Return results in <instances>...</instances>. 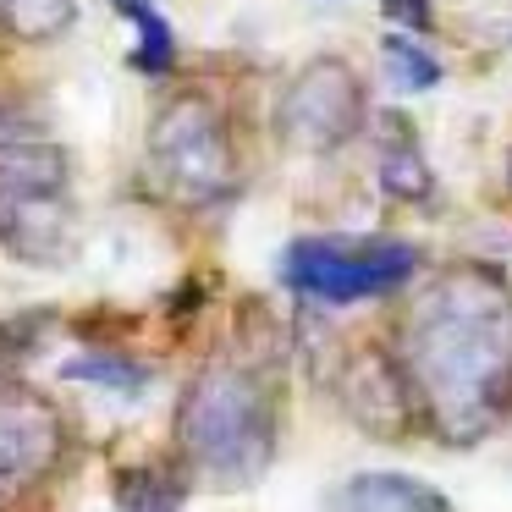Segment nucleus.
<instances>
[{
    "label": "nucleus",
    "mask_w": 512,
    "mask_h": 512,
    "mask_svg": "<svg viewBox=\"0 0 512 512\" xmlns=\"http://www.w3.org/2000/svg\"><path fill=\"white\" fill-rule=\"evenodd\" d=\"M408 364L452 435H474L512 391V303L479 281H446L408 325Z\"/></svg>",
    "instance_id": "nucleus-1"
},
{
    "label": "nucleus",
    "mask_w": 512,
    "mask_h": 512,
    "mask_svg": "<svg viewBox=\"0 0 512 512\" xmlns=\"http://www.w3.org/2000/svg\"><path fill=\"white\" fill-rule=\"evenodd\" d=\"M0 248L23 265H67L78 254V210L67 193V155L45 138L0 149Z\"/></svg>",
    "instance_id": "nucleus-2"
},
{
    "label": "nucleus",
    "mask_w": 512,
    "mask_h": 512,
    "mask_svg": "<svg viewBox=\"0 0 512 512\" xmlns=\"http://www.w3.org/2000/svg\"><path fill=\"white\" fill-rule=\"evenodd\" d=\"M270 435V397L237 369H210L182 402V441L226 485H248L270 463Z\"/></svg>",
    "instance_id": "nucleus-3"
},
{
    "label": "nucleus",
    "mask_w": 512,
    "mask_h": 512,
    "mask_svg": "<svg viewBox=\"0 0 512 512\" xmlns=\"http://www.w3.org/2000/svg\"><path fill=\"white\" fill-rule=\"evenodd\" d=\"M419 254L391 237H303L287 248V281L320 303H358L397 292Z\"/></svg>",
    "instance_id": "nucleus-4"
},
{
    "label": "nucleus",
    "mask_w": 512,
    "mask_h": 512,
    "mask_svg": "<svg viewBox=\"0 0 512 512\" xmlns=\"http://www.w3.org/2000/svg\"><path fill=\"white\" fill-rule=\"evenodd\" d=\"M149 149H155L160 177L177 193H188V199H221V193L232 188V144H226L221 116L204 100L166 105L160 122H155Z\"/></svg>",
    "instance_id": "nucleus-5"
},
{
    "label": "nucleus",
    "mask_w": 512,
    "mask_h": 512,
    "mask_svg": "<svg viewBox=\"0 0 512 512\" xmlns=\"http://www.w3.org/2000/svg\"><path fill=\"white\" fill-rule=\"evenodd\" d=\"M358 122H364V89H358V78L342 61L309 67L287 89V105H281L287 138L292 144H309V149H336L342 138L358 133Z\"/></svg>",
    "instance_id": "nucleus-6"
},
{
    "label": "nucleus",
    "mask_w": 512,
    "mask_h": 512,
    "mask_svg": "<svg viewBox=\"0 0 512 512\" xmlns=\"http://www.w3.org/2000/svg\"><path fill=\"white\" fill-rule=\"evenodd\" d=\"M61 419L23 386H0V496L28 490L56 468Z\"/></svg>",
    "instance_id": "nucleus-7"
},
{
    "label": "nucleus",
    "mask_w": 512,
    "mask_h": 512,
    "mask_svg": "<svg viewBox=\"0 0 512 512\" xmlns=\"http://www.w3.org/2000/svg\"><path fill=\"white\" fill-rule=\"evenodd\" d=\"M336 507H369V512H446V496L441 490H430L424 479H413V474H358V479H347L342 490H336Z\"/></svg>",
    "instance_id": "nucleus-8"
},
{
    "label": "nucleus",
    "mask_w": 512,
    "mask_h": 512,
    "mask_svg": "<svg viewBox=\"0 0 512 512\" xmlns=\"http://www.w3.org/2000/svg\"><path fill=\"white\" fill-rule=\"evenodd\" d=\"M111 6L138 28V56H133L138 72H149V78L171 72V61H177V39H171V23L160 17L155 0H111Z\"/></svg>",
    "instance_id": "nucleus-9"
},
{
    "label": "nucleus",
    "mask_w": 512,
    "mask_h": 512,
    "mask_svg": "<svg viewBox=\"0 0 512 512\" xmlns=\"http://www.w3.org/2000/svg\"><path fill=\"white\" fill-rule=\"evenodd\" d=\"M380 67H386V78L397 83V89H413V94L441 83V61L424 45H413L408 34H391L386 45H380Z\"/></svg>",
    "instance_id": "nucleus-10"
},
{
    "label": "nucleus",
    "mask_w": 512,
    "mask_h": 512,
    "mask_svg": "<svg viewBox=\"0 0 512 512\" xmlns=\"http://www.w3.org/2000/svg\"><path fill=\"white\" fill-rule=\"evenodd\" d=\"M61 375L89 380V386H105V391H138L149 380V369L133 364V358H116V353H83V358H67Z\"/></svg>",
    "instance_id": "nucleus-11"
},
{
    "label": "nucleus",
    "mask_w": 512,
    "mask_h": 512,
    "mask_svg": "<svg viewBox=\"0 0 512 512\" xmlns=\"http://www.w3.org/2000/svg\"><path fill=\"white\" fill-rule=\"evenodd\" d=\"M72 17V0H6V23L23 39H50Z\"/></svg>",
    "instance_id": "nucleus-12"
},
{
    "label": "nucleus",
    "mask_w": 512,
    "mask_h": 512,
    "mask_svg": "<svg viewBox=\"0 0 512 512\" xmlns=\"http://www.w3.org/2000/svg\"><path fill=\"white\" fill-rule=\"evenodd\" d=\"M386 188L402 193V199H413V193L430 188V177H424V160L413 155V144H402L397 155H386Z\"/></svg>",
    "instance_id": "nucleus-13"
},
{
    "label": "nucleus",
    "mask_w": 512,
    "mask_h": 512,
    "mask_svg": "<svg viewBox=\"0 0 512 512\" xmlns=\"http://www.w3.org/2000/svg\"><path fill=\"white\" fill-rule=\"evenodd\" d=\"M380 6H386V17H391V23L413 28V34H430V28H435L430 0H380Z\"/></svg>",
    "instance_id": "nucleus-14"
}]
</instances>
